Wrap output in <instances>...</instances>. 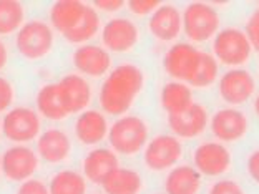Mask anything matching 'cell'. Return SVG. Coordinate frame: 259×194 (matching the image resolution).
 <instances>
[{
  "instance_id": "6da1fadb",
  "label": "cell",
  "mask_w": 259,
  "mask_h": 194,
  "mask_svg": "<svg viewBox=\"0 0 259 194\" xmlns=\"http://www.w3.org/2000/svg\"><path fill=\"white\" fill-rule=\"evenodd\" d=\"M145 86L143 70L133 63H121L115 67L103 81L98 93L100 107L108 115L120 116L132 108Z\"/></svg>"
},
{
  "instance_id": "7a4b0ae2",
  "label": "cell",
  "mask_w": 259,
  "mask_h": 194,
  "mask_svg": "<svg viewBox=\"0 0 259 194\" xmlns=\"http://www.w3.org/2000/svg\"><path fill=\"white\" fill-rule=\"evenodd\" d=\"M55 35L49 23L33 19L23 23V27L15 33V48L27 60H42L54 50Z\"/></svg>"
},
{
  "instance_id": "3957f363",
  "label": "cell",
  "mask_w": 259,
  "mask_h": 194,
  "mask_svg": "<svg viewBox=\"0 0 259 194\" xmlns=\"http://www.w3.org/2000/svg\"><path fill=\"white\" fill-rule=\"evenodd\" d=\"M108 141L113 151H116L118 155L135 156L146 146V141H148V125L140 116H121L110 128Z\"/></svg>"
},
{
  "instance_id": "277c9868",
  "label": "cell",
  "mask_w": 259,
  "mask_h": 194,
  "mask_svg": "<svg viewBox=\"0 0 259 194\" xmlns=\"http://www.w3.org/2000/svg\"><path fill=\"white\" fill-rule=\"evenodd\" d=\"M183 30L186 37L196 43L213 38L220 32V14L209 4L193 2L183 12Z\"/></svg>"
},
{
  "instance_id": "5b68a950",
  "label": "cell",
  "mask_w": 259,
  "mask_h": 194,
  "mask_svg": "<svg viewBox=\"0 0 259 194\" xmlns=\"http://www.w3.org/2000/svg\"><path fill=\"white\" fill-rule=\"evenodd\" d=\"M2 134L12 143L23 144L40 136L42 120L28 107H17L7 111L2 120Z\"/></svg>"
},
{
  "instance_id": "8992f818",
  "label": "cell",
  "mask_w": 259,
  "mask_h": 194,
  "mask_svg": "<svg viewBox=\"0 0 259 194\" xmlns=\"http://www.w3.org/2000/svg\"><path fill=\"white\" fill-rule=\"evenodd\" d=\"M40 168V156L23 144L10 146L0 158V171L10 183H23L33 178Z\"/></svg>"
},
{
  "instance_id": "52a82bcc",
  "label": "cell",
  "mask_w": 259,
  "mask_h": 194,
  "mask_svg": "<svg viewBox=\"0 0 259 194\" xmlns=\"http://www.w3.org/2000/svg\"><path fill=\"white\" fill-rule=\"evenodd\" d=\"M252 46L244 32L238 28H225L213 40V54L216 62L226 67H239L249 60Z\"/></svg>"
},
{
  "instance_id": "ba28073f",
  "label": "cell",
  "mask_w": 259,
  "mask_h": 194,
  "mask_svg": "<svg viewBox=\"0 0 259 194\" xmlns=\"http://www.w3.org/2000/svg\"><path fill=\"white\" fill-rule=\"evenodd\" d=\"M201 57L203 52L190 43H175L164 55L163 65L169 76L191 85L201 63Z\"/></svg>"
},
{
  "instance_id": "9c48e42d",
  "label": "cell",
  "mask_w": 259,
  "mask_h": 194,
  "mask_svg": "<svg viewBox=\"0 0 259 194\" xmlns=\"http://www.w3.org/2000/svg\"><path fill=\"white\" fill-rule=\"evenodd\" d=\"M183 156V144L171 134H160L146 143L143 160L153 171H164L173 168Z\"/></svg>"
},
{
  "instance_id": "30bf717a",
  "label": "cell",
  "mask_w": 259,
  "mask_h": 194,
  "mask_svg": "<svg viewBox=\"0 0 259 194\" xmlns=\"http://www.w3.org/2000/svg\"><path fill=\"white\" fill-rule=\"evenodd\" d=\"M102 42L108 52L125 54L140 42V30L137 23L126 17H116L105 23L102 30Z\"/></svg>"
},
{
  "instance_id": "8fae6325",
  "label": "cell",
  "mask_w": 259,
  "mask_h": 194,
  "mask_svg": "<svg viewBox=\"0 0 259 194\" xmlns=\"http://www.w3.org/2000/svg\"><path fill=\"white\" fill-rule=\"evenodd\" d=\"M58 95L68 115H76L87 111V107L92 103V86L85 76L68 73L60 81H57Z\"/></svg>"
},
{
  "instance_id": "7c38bea8",
  "label": "cell",
  "mask_w": 259,
  "mask_h": 194,
  "mask_svg": "<svg viewBox=\"0 0 259 194\" xmlns=\"http://www.w3.org/2000/svg\"><path fill=\"white\" fill-rule=\"evenodd\" d=\"M256 83L248 70L233 68L220 80V95L229 105H241L254 95Z\"/></svg>"
},
{
  "instance_id": "4fadbf2b",
  "label": "cell",
  "mask_w": 259,
  "mask_h": 194,
  "mask_svg": "<svg viewBox=\"0 0 259 194\" xmlns=\"http://www.w3.org/2000/svg\"><path fill=\"white\" fill-rule=\"evenodd\" d=\"M194 166L201 174L220 176L231 168V155L221 143H203L194 150Z\"/></svg>"
},
{
  "instance_id": "5bb4252c",
  "label": "cell",
  "mask_w": 259,
  "mask_h": 194,
  "mask_svg": "<svg viewBox=\"0 0 259 194\" xmlns=\"http://www.w3.org/2000/svg\"><path fill=\"white\" fill-rule=\"evenodd\" d=\"M249 129V121L243 111L225 108L216 111L211 118V131L220 141L234 143L244 136Z\"/></svg>"
},
{
  "instance_id": "9a60e30c",
  "label": "cell",
  "mask_w": 259,
  "mask_h": 194,
  "mask_svg": "<svg viewBox=\"0 0 259 194\" xmlns=\"http://www.w3.org/2000/svg\"><path fill=\"white\" fill-rule=\"evenodd\" d=\"M208 111L198 103H193L191 107L180 111V113L168 115V125L176 138H196L204 133L208 126Z\"/></svg>"
},
{
  "instance_id": "2e32d148",
  "label": "cell",
  "mask_w": 259,
  "mask_h": 194,
  "mask_svg": "<svg viewBox=\"0 0 259 194\" xmlns=\"http://www.w3.org/2000/svg\"><path fill=\"white\" fill-rule=\"evenodd\" d=\"M72 62L81 75L92 76V78L103 76L111 68L110 52L98 45H80L73 52Z\"/></svg>"
},
{
  "instance_id": "e0dca14e",
  "label": "cell",
  "mask_w": 259,
  "mask_h": 194,
  "mask_svg": "<svg viewBox=\"0 0 259 194\" xmlns=\"http://www.w3.org/2000/svg\"><path fill=\"white\" fill-rule=\"evenodd\" d=\"M72 153V139L60 128H49L37 138V155L49 164L65 161Z\"/></svg>"
},
{
  "instance_id": "ac0fdd59",
  "label": "cell",
  "mask_w": 259,
  "mask_h": 194,
  "mask_svg": "<svg viewBox=\"0 0 259 194\" xmlns=\"http://www.w3.org/2000/svg\"><path fill=\"white\" fill-rule=\"evenodd\" d=\"M148 28L151 35L161 42H173L183 30V17L171 4H163L150 17Z\"/></svg>"
},
{
  "instance_id": "d6986e66",
  "label": "cell",
  "mask_w": 259,
  "mask_h": 194,
  "mask_svg": "<svg viewBox=\"0 0 259 194\" xmlns=\"http://www.w3.org/2000/svg\"><path fill=\"white\" fill-rule=\"evenodd\" d=\"M75 136L83 146H95L108 136V123L102 111L87 110L75 121Z\"/></svg>"
},
{
  "instance_id": "ffe728a7",
  "label": "cell",
  "mask_w": 259,
  "mask_h": 194,
  "mask_svg": "<svg viewBox=\"0 0 259 194\" xmlns=\"http://www.w3.org/2000/svg\"><path fill=\"white\" fill-rule=\"evenodd\" d=\"M81 168H83V176L88 181H92L93 184H103V181L115 169L120 168V163L118 156L111 150L95 148L83 158Z\"/></svg>"
},
{
  "instance_id": "44dd1931",
  "label": "cell",
  "mask_w": 259,
  "mask_h": 194,
  "mask_svg": "<svg viewBox=\"0 0 259 194\" xmlns=\"http://www.w3.org/2000/svg\"><path fill=\"white\" fill-rule=\"evenodd\" d=\"M87 10V5L78 0H60L55 2L50 9V23L52 27L62 35L68 33L81 20Z\"/></svg>"
},
{
  "instance_id": "7402d4cb",
  "label": "cell",
  "mask_w": 259,
  "mask_h": 194,
  "mask_svg": "<svg viewBox=\"0 0 259 194\" xmlns=\"http://www.w3.org/2000/svg\"><path fill=\"white\" fill-rule=\"evenodd\" d=\"M201 187V174L196 168L176 166L168 173L164 181L166 194H198Z\"/></svg>"
},
{
  "instance_id": "603a6c76",
  "label": "cell",
  "mask_w": 259,
  "mask_h": 194,
  "mask_svg": "<svg viewBox=\"0 0 259 194\" xmlns=\"http://www.w3.org/2000/svg\"><path fill=\"white\" fill-rule=\"evenodd\" d=\"M38 115H42L45 120L50 121H62L68 116L65 110L62 98L58 95L57 83H47L38 90L37 98H35Z\"/></svg>"
},
{
  "instance_id": "cb8c5ba5",
  "label": "cell",
  "mask_w": 259,
  "mask_h": 194,
  "mask_svg": "<svg viewBox=\"0 0 259 194\" xmlns=\"http://www.w3.org/2000/svg\"><path fill=\"white\" fill-rule=\"evenodd\" d=\"M102 187L107 194H140L143 189V179L133 169L118 168L103 181Z\"/></svg>"
},
{
  "instance_id": "d4e9b609",
  "label": "cell",
  "mask_w": 259,
  "mask_h": 194,
  "mask_svg": "<svg viewBox=\"0 0 259 194\" xmlns=\"http://www.w3.org/2000/svg\"><path fill=\"white\" fill-rule=\"evenodd\" d=\"M160 102L163 110L168 111V115L180 113L194 103L190 86L181 83V81H171V83L164 85L160 95Z\"/></svg>"
},
{
  "instance_id": "484cf974",
  "label": "cell",
  "mask_w": 259,
  "mask_h": 194,
  "mask_svg": "<svg viewBox=\"0 0 259 194\" xmlns=\"http://www.w3.org/2000/svg\"><path fill=\"white\" fill-rule=\"evenodd\" d=\"M100 22L102 20H100L97 9L87 5V10L83 17H81V20L68 33H65L63 38L75 45H87L88 40H92L100 32Z\"/></svg>"
},
{
  "instance_id": "4316f807",
  "label": "cell",
  "mask_w": 259,
  "mask_h": 194,
  "mask_svg": "<svg viewBox=\"0 0 259 194\" xmlns=\"http://www.w3.org/2000/svg\"><path fill=\"white\" fill-rule=\"evenodd\" d=\"M50 194H87V178L75 169H62L52 176Z\"/></svg>"
},
{
  "instance_id": "83f0119b",
  "label": "cell",
  "mask_w": 259,
  "mask_h": 194,
  "mask_svg": "<svg viewBox=\"0 0 259 194\" xmlns=\"http://www.w3.org/2000/svg\"><path fill=\"white\" fill-rule=\"evenodd\" d=\"M25 23V9L15 0H0V37L17 33Z\"/></svg>"
},
{
  "instance_id": "f1b7e54d",
  "label": "cell",
  "mask_w": 259,
  "mask_h": 194,
  "mask_svg": "<svg viewBox=\"0 0 259 194\" xmlns=\"http://www.w3.org/2000/svg\"><path fill=\"white\" fill-rule=\"evenodd\" d=\"M15 102V88L7 78L0 76V113L7 111Z\"/></svg>"
},
{
  "instance_id": "f546056e",
  "label": "cell",
  "mask_w": 259,
  "mask_h": 194,
  "mask_svg": "<svg viewBox=\"0 0 259 194\" xmlns=\"http://www.w3.org/2000/svg\"><path fill=\"white\" fill-rule=\"evenodd\" d=\"M15 194H50V189L47 187V184L42 179L32 178V179L20 183Z\"/></svg>"
},
{
  "instance_id": "4dcf8cb0",
  "label": "cell",
  "mask_w": 259,
  "mask_h": 194,
  "mask_svg": "<svg viewBox=\"0 0 259 194\" xmlns=\"http://www.w3.org/2000/svg\"><path fill=\"white\" fill-rule=\"evenodd\" d=\"M158 7H160V2H156V0H132V2H128L130 12L135 15L155 14Z\"/></svg>"
},
{
  "instance_id": "1f68e13d",
  "label": "cell",
  "mask_w": 259,
  "mask_h": 194,
  "mask_svg": "<svg viewBox=\"0 0 259 194\" xmlns=\"http://www.w3.org/2000/svg\"><path fill=\"white\" fill-rule=\"evenodd\" d=\"M246 37H248L251 46L259 54V10L249 17L248 25H246Z\"/></svg>"
},
{
  "instance_id": "d6a6232c",
  "label": "cell",
  "mask_w": 259,
  "mask_h": 194,
  "mask_svg": "<svg viewBox=\"0 0 259 194\" xmlns=\"http://www.w3.org/2000/svg\"><path fill=\"white\" fill-rule=\"evenodd\" d=\"M209 194H246L244 189L241 187L236 181L231 179H223L218 181L213 186H211Z\"/></svg>"
},
{
  "instance_id": "836d02e7",
  "label": "cell",
  "mask_w": 259,
  "mask_h": 194,
  "mask_svg": "<svg viewBox=\"0 0 259 194\" xmlns=\"http://www.w3.org/2000/svg\"><path fill=\"white\" fill-rule=\"evenodd\" d=\"M248 173L251 176V179L254 181L256 184H259V150H256L254 153H251V156L248 158Z\"/></svg>"
},
{
  "instance_id": "e575fe53",
  "label": "cell",
  "mask_w": 259,
  "mask_h": 194,
  "mask_svg": "<svg viewBox=\"0 0 259 194\" xmlns=\"http://www.w3.org/2000/svg\"><path fill=\"white\" fill-rule=\"evenodd\" d=\"M93 5L105 12H118L120 9L125 7V2H121V0H98Z\"/></svg>"
},
{
  "instance_id": "d590c367",
  "label": "cell",
  "mask_w": 259,
  "mask_h": 194,
  "mask_svg": "<svg viewBox=\"0 0 259 194\" xmlns=\"http://www.w3.org/2000/svg\"><path fill=\"white\" fill-rule=\"evenodd\" d=\"M7 62H9V48L2 40H0V72L7 67Z\"/></svg>"
},
{
  "instance_id": "8d00e7d4",
  "label": "cell",
  "mask_w": 259,
  "mask_h": 194,
  "mask_svg": "<svg viewBox=\"0 0 259 194\" xmlns=\"http://www.w3.org/2000/svg\"><path fill=\"white\" fill-rule=\"evenodd\" d=\"M254 111H256V115L259 116V95H257L256 100H254Z\"/></svg>"
},
{
  "instance_id": "74e56055",
  "label": "cell",
  "mask_w": 259,
  "mask_h": 194,
  "mask_svg": "<svg viewBox=\"0 0 259 194\" xmlns=\"http://www.w3.org/2000/svg\"><path fill=\"white\" fill-rule=\"evenodd\" d=\"M0 134H2V128H0Z\"/></svg>"
}]
</instances>
